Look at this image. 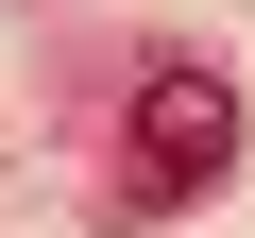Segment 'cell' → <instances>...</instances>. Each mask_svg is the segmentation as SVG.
I'll return each instance as SVG.
<instances>
[{
    "mask_svg": "<svg viewBox=\"0 0 255 238\" xmlns=\"http://www.w3.org/2000/svg\"><path fill=\"white\" fill-rule=\"evenodd\" d=\"M238 170V85L221 68H153L136 85V187L170 204V187H221Z\"/></svg>",
    "mask_w": 255,
    "mask_h": 238,
    "instance_id": "1",
    "label": "cell"
}]
</instances>
